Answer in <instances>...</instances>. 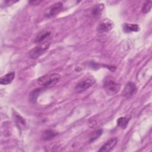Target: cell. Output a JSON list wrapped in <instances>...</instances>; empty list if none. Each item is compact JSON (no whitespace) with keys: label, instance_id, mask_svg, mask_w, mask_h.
<instances>
[{"label":"cell","instance_id":"cell-1","mask_svg":"<svg viewBox=\"0 0 152 152\" xmlns=\"http://www.w3.org/2000/svg\"><path fill=\"white\" fill-rule=\"evenodd\" d=\"M60 77V75L56 73L45 75L39 78L37 83L44 87H50L55 85L59 81Z\"/></svg>","mask_w":152,"mask_h":152},{"label":"cell","instance_id":"cell-2","mask_svg":"<svg viewBox=\"0 0 152 152\" xmlns=\"http://www.w3.org/2000/svg\"><path fill=\"white\" fill-rule=\"evenodd\" d=\"M103 87L106 93L109 96L115 95L120 88V84L110 77H107L103 81Z\"/></svg>","mask_w":152,"mask_h":152},{"label":"cell","instance_id":"cell-3","mask_svg":"<svg viewBox=\"0 0 152 152\" xmlns=\"http://www.w3.org/2000/svg\"><path fill=\"white\" fill-rule=\"evenodd\" d=\"M50 46L49 43H44L43 44H41L40 45L36 46L33 48L29 52L28 55L29 57L31 59H36L40 57L42 54H43L49 48Z\"/></svg>","mask_w":152,"mask_h":152},{"label":"cell","instance_id":"cell-4","mask_svg":"<svg viewBox=\"0 0 152 152\" xmlns=\"http://www.w3.org/2000/svg\"><path fill=\"white\" fill-rule=\"evenodd\" d=\"M95 81L96 80L93 77H89L83 80L80 81L75 86L76 91L77 93H82L87 90L94 84Z\"/></svg>","mask_w":152,"mask_h":152},{"label":"cell","instance_id":"cell-5","mask_svg":"<svg viewBox=\"0 0 152 152\" xmlns=\"http://www.w3.org/2000/svg\"><path fill=\"white\" fill-rule=\"evenodd\" d=\"M62 4L61 2H57L52 5L46 12L45 16L46 17H52L58 14L62 10Z\"/></svg>","mask_w":152,"mask_h":152},{"label":"cell","instance_id":"cell-6","mask_svg":"<svg viewBox=\"0 0 152 152\" xmlns=\"http://www.w3.org/2000/svg\"><path fill=\"white\" fill-rule=\"evenodd\" d=\"M113 23L109 19L102 20L97 27V31L99 33H106L109 31L113 27Z\"/></svg>","mask_w":152,"mask_h":152},{"label":"cell","instance_id":"cell-7","mask_svg":"<svg viewBox=\"0 0 152 152\" xmlns=\"http://www.w3.org/2000/svg\"><path fill=\"white\" fill-rule=\"evenodd\" d=\"M137 90V87L134 83L128 82L125 86L122 91V95L126 97H130L135 94Z\"/></svg>","mask_w":152,"mask_h":152},{"label":"cell","instance_id":"cell-8","mask_svg":"<svg viewBox=\"0 0 152 152\" xmlns=\"http://www.w3.org/2000/svg\"><path fill=\"white\" fill-rule=\"evenodd\" d=\"M117 142H118L117 138H111L101 147V148L99 150V151L108 152L111 151L113 149V148L116 145Z\"/></svg>","mask_w":152,"mask_h":152},{"label":"cell","instance_id":"cell-9","mask_svg":"<svg viewBox=\"0 0 152 152\" xmlns=\"http://www.w3.org/2000/svg\"><path fill=\"white\" fill-rule=\"evenodd\" d=\"M14 121L15 122L16 125L20 129H24V128H26L27 124L26 122V121L23 118H22L20 115H18L17 113H15L14 115Z\"/></svg>","mask_w":152,"mask_h":152},{"label":"cell","instance_id":"cell-10","mask_svg":"<svg viewBox=\"0 0 152 152\" xmlns=\"http://www.w3.org/2000/svg\"><path fill=\"white\" fill-rule=\"evenodd\" d=\"M15 77V72L8 73L0 78V83L2 85H7L11 83Z\"/></svg>","mask_w":152,"mask_h":152},{"label":"cell","instance_id":"cell-11","mask_svg":"<svg viewBox=\"0 0 152 152\" xmlns=\"http://www.w3.org/2000/svg\"><path fill=\"white\" fill-rule=\"evenodd\" d=\"M104 5L103 4H98L95 5L91 10V14L94 17H100L104 10Z\"/></svg>","mask_w":152,"mask_h":152},{"label":"cell","instance_id":"cell-12","mask_svg":"<svg viewBox=\"0 0 152 152\" xmlns=\"http://www.w3.org/2000/svg\"><path fill=\"white\" fill-rule=\"evenodd\" d=\"M50 35V32L48 31H42L38 34L35 38L34 42L36 43H40L43 42L45 40H46L47 38H48Z\"/></svg>","mask_w":152,"mask_h":152},{"label":"cell","instance_id":"cell-13","mask_svg":"<svg viewBox=\"0 0 152 152\" xmlns=\"http://www.w3.org/2000/svg\"><path fill=\"white\" fill-rule=\"evenodd\" d=\"M131 119V116H122L120 117L117 119V125L118 126L122 128V129H125L129 122V121Z\"/></svg>","mask_w":152,"mask_h":152},{"label":"cell","instance_id":"cell-14","mask_svg":"<svg viewBox=\"0 0 152 152\" xmlns=\"http://www.w3.org/2000/svg\"><path fill=\"white\" fill-rule=\"evenodd\" d=\"M140 30L139 26L135 24L125 23L123 27V30L125 33H130L132 31H138Z\"/></svg>","mask_w":152,"mask_h":152},{"label":"cell","instance_id":"cell-15","mask_svg":"<svg viewBox=\"0 0 152 152\" xmlns=\"http://www.w3.org/2000/svg\"><path fill=\"white\" fill-rule=\"evenodd\" d=\"M57 134H58L57 132H55L54 131H52L50 129H47L43 132L42 139L45 141L50 140L53 138Z\"/></svg>","mask_w":152,"mask_h":152},{"label":"cell","instance_id":"cell-16","mask_svg":"<svg viewBox=\"0 0 152 152\" xmlns=\"http://www.w3.org/2000/svg\"><path fill=\"white\" fill-rule=\"evenodd\" d=\"M42 89L41 88H37L33 90L30 94V101L32 103H35L36 102L37 98L39 96Z\"/></svg>","mask_w":152,"mask_h":152},{"label":"cell","instance_id":"cell-17","mask_svg":"<svg viewBox=\"0 0 152 152\" xmlns=\"http://www.w3.org/2000/svg\"><path fill=\"white\" fill-rule=\"evenodd\" d=\"M151 5H152L151 1H146L142 7L141 12L144 14H146V13H148V12H150L151 10Z\"/></svg>","mask_w":152,"mask_h":152},{"label":"cell","instance_id":"cell-18","mask_svg":"<svg viewBox=\"0 0 152 152\" xmlns=\"http://www.w3.org/2000/svg\"><path fill=\"white\" fill-rule=\"evenodd\" d=\"M102 134V129H98L97 131H96L95 132H94L92 134V136L90 139V142H93L96 139H97Z\"/></svg>","mask_w":152,"mask_h":152},{"label":"cell","instance_id":"cell-19","mask_svg":"<svg viewBox=\"0 0 152 152\" xmlns=\"http://www.w3.org/2000/svg\"><path fill=\"white\" fill-rule=\"evenodd\" d=\"M41 1H30V4H35L36 5V4H39L40 2Z\"/></svg>","mask_w":152,"mask_h":152}]
</instances>
